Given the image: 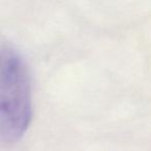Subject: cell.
Here are the masks:
<instances>
[{
  "instance_id": "1",
  "label": "cell",
  "mask_w": 151,
  "mask_h": 151,
  "mask_svg": "<svg viewBox=\"0 0 151 151\" xmlns=\"http://www.w3.org/2000/svg\"><path fill=\"white\" fill-rule=\"evenodd\" d=\"M32 119L31 80L23 57L14 49H0V142L22 138Z\"/></svg>"
}]
</instances>
